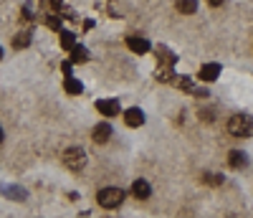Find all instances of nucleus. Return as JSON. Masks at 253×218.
Instances as JSON below:
<instances>
[{
  "label": "nucleus",
  "instance_id": "f257e3e1",
  "mask_svg": "<svg viewBox=\"0 0 253 218\" xmlns=\"http://www.w3.org/2000/svg\"><path fill=\"white\" fill-rule=\"evenodd\" d=\"M124 198H126V193L122 190V188H101L99 193H96V203L101 206V208H117V206H122L124 203Z\"/></svg>",
  "mask_w": 253,
  "mask_h": 218
},
{
  "label": "nucleus",
  "instance_id": "f03ea898",
  "mask_svg": "<svg viewBox=\"0 0 253 218\" xmlns=\"http://www.w3.org/2000/svg\"><path fill=\"white\" fill-rule=\"evenodd\" d=\"M253 129V119L248 114H233L228 119V132L233 137H248Z\"/></svg>",
  "mask_w": 253,
  "mask_h": 218
},
{
  "label": "nucleus",
  "instance_id": "7ed1b4c3",
  "mask_svg": "<svg viewBox=\"0 0 253 218\" xmlns=\"http://www.w3.org/2000/svg\"><path fill=\"white\" fill-rule=\"evenodd\" d=\"M63 165H66L69 170H81L84 165H86V152H84L81 147H69V150H63V155H61Z\"/></svg>",
  "mask_w": 253,
  "mask_h": 218
},
{
  "label": "nucleus",
  "instance_id": "20e7f679",
  "mask_svg": "<svg viewBox=\"0 0 253 218\" xmlns=\"http://www.w3.org/2000/svg\"><path fill=\"white\" fill-rule=\"evenodd\" d=\"M126 49H129L132 54H147L150 51V41L142 38V36H126Z\"/></svg>",
  "mask_w": 253,
  "mask_h": 218
},
{
  "label": "nucleus",
  "instance_id": "39448f33",
  "mask_svg": "<svg viewBox=\"0 0 253 218\" xmlns=\"http://www.w3.org/2000/svg\"><path fill=\"white\" fill-rule=\"evenodd\" d=\"M96 109L101 112V117H117L119 114V102L117 99H99Z\"/></svg>",
  "mask_w": 253,
  "mask_h": 218
},
{
  "label": "nucleus",
  "instance_id": "423d86ee",
  "mask_svg": "<svg viewBox=\"0 0 253 218\" xmlns=\"http://www.w3.org/2000/svg\"><path fill=\"white\" fill-rule=\"evenodd\" d=\"M218 76H220V63H203L198 74L200 81H215Z\"/></svg>",
  "mask_w": 253,
  "mask_h": 218
},
{
  "label": "nucleus",
  "instance_id": "0eeeda50",
  "mask_svg": "<svg viewBox=\"0 0 253 218\" xmlns=\"http://www.w3.org/2000/svg\"><path fill=\"white\" fill-rule=\"evenodd\" d=\"M124 122L129 124V127H142L144 124V112H142L139 107H129L124 112Z\"/></svg>",
  "mask_w": 253,
  "mask_h": 218
},
{
  "label": "nucleus",
  "instance_id": "6e6552de",
  "mask_svg": "<svg viewBox=\"0 0 253 218\" xmlns=\"http://www.w3.org/2000/svg\"><path fill=\"white\" fill-rule=\"evenodd\" d=\"M0 193L8 195L10 201H26V198H28L26 188H20V185H5V188H0Z\"/></svg>",
  "mask_w": 253,
  "mask_h": 218
},
{
  "label": "nucleus",
  "instance_id": "1a4fd4ad",
  "mask_svg": "<svg viewBox=\"0 0 253 218\" xmlns=\"http://www.w3.org/2000/svg\"><path fill=\"white\" fill-rule=\"evenodd\" d=\"M132 193H134V198H139V201H144V198H150V193H152V188H150V183L147 180H134V185H132Z\"/></svg>",
  "mask_w": 253,
  "mask_h": 218
},
{
  "label": "nucleus",
  "instance_id": "9d476101",
  "mask_svg": "<svg viewBox=\"0 0 253 218\" xmlns=\"http://www.w3.org/2000/svg\"><path fill=\"white\" fill-rule=\"evenodd\" d=\"M109 137H112V124L101 122V124L94 127V142H107Z\"/></svg>",
  "mask_w": 253,
  "mask_h": 218
},
{
  "label": "nucleus",
  "instance_id": "9b49d317",
  "mask_svg": "<svg viewBox=\"0 0 253 218\" xmlns=\"http://www.w3.org/2000/svg\"><path fill=\"white\" fill-rule=\"evenodd\" d=\"M63 89H66V94L76 97V94L84 92V84H81L79 79H74V76H66V79H63Z\"/></svg>",
  "mask_w": 253,
  "mask_h": 218
},
{
  "label": "nucleus",
  "instance_id": "f8f14e48",
  "mask_svg": "<svg viewBox=\"0 0 253 218\" xmlns=\"http://www.w3.org/2000/svg\"><path fill=\"white\" fill-rule=\"evenodd\" d=\"M228 163H230V167L241 170V167H246V165H248V158H246V152H238V150H233V152L228 155Z\"/></svg>",
  "mask_w": 253,
  "mask_h": 218
},
{
  "label": "nucleus",
  "instance_id": "ddd939ff",
  "mask_svg": "<svg viewBox=\"0 0 253 218\" xmlns=\"http://www.w3.org/2000/svg\"><path fill=\"white\" fill-rule=\"evenodd\" d=\"M157 56H160V61L165 63V66H175V63H177V56H175L170 49H165V46L157 49Z\"/></svg>",
  "mask_w": 253,
  "mask_h": 218
},
{
  "label": "nucleus",
  "instance_id": "4468645a",
  "mask_svg": "<svg viewBox=\"0 0 253 218\" xmlns=\"http://www.w3.org/2000/svg\"><path fill=\"white\" fill-rule=\"evenodd\" d=\"M175 8H177L180 13H185V15H193V13L198 10V0H177Z\"/></svg>",
  "mask_w": 253,
  "mask_h": 218
},
{
  "label": "nucleus",
  "instance_id": "2eb2a0df",
  "mask_svg": "<svg viewBox=\"0 0 253 218\" xmlns=\"http://www.w3.org/2000/svg\"><path fill=\"white\" fill-rule=\"evenodd\" d=\"M84 61H89V51L84 46H74L71 49V63H84Z\"/></svg>",
  "mask_w": 253,
  "mask_h": 218
},
{
  "label": "nucleus",
  "instance_id": "dca6fc26",
  "mask_svg": "<svg viewBox=\"0 0 253 218\" xmlns=\"http://www.w3.org/2000/svg\"><path fill=\"white\" fill-rule=\"evenodd\" d=\"M28 43H31V33L28 31H23V33H18L15 38H13V49H28Z\"/></svg>",
  "mask_w": 253,
  "mask_h": 218
},
{
  "label": "nucleus",
  "instance_id": "f3484780",
  "mask_svg": "<svg viewBox=\"0 0 253 218\" xmlns=\"http://www.w3.org/2000/svg\"><path fill=\"white\" fill-rule=\"evenodd\" d=\"M61 46L66 49V51H71L76 46V36L71 31H61Z\"/></svg>",
  "mask_w": 253,
  "mask_h": 218
},
{
  "label": "nucleus",
  "instance_id": "a211bd4d",
  "mask_svg": "<svg viewBox=\"0 0 253 218\" xmlns=\"http://www.w3.org/2000/svg\"><path fill=\"white\" fill-rule=\"evenodd\" d=\"M172 84L177 86V89H185V92L193 89V81H190V76H177V79H172Z\"/></svg>",
  "mask_w": 253,
  "mask_h": 218
},
{
  "label": "nucleus",
  "instance_id": "6ab92c4d",
  "mask_svg": "<svg viewBox=\"0 0 253 218\" xmlns=\"http://www.w3.org/2000/svg\"><path fill=\"white\" fill-rule=\"evenodd\" d=\"M46 26L61 33V15H46Z\"/></svg>",
  "mask_w": 253,
  "mask_h": 218
},
{
  "label": "nucleus",
  "instance_id": "aec40b11",
  "mask_svg": "<svg viewBox=\"0 0 253 218\" xmlns=\"http://www.w3.org/2000/svg\"><path fill=\"white\" fill-rule=\"evenodd\" d=\"M23 18H26V20H33V5H31V3L23 5Z\"/></svg>",
  "mask_w": 253,
  "mask_h": 218
},
{
  "label": "nucleus",
  "instance_id": "412c9836",
  "mask_svg": "<svg viewBox=\"0 0 253 218\" xmlns=\"http://www.w3.org/2000/svg\"><path fill=\"white\" fill-rule=\"evenodd\" d=\"M61 69L66 71V76H71V61H63V63H61Z\"/></svg>",
  "mask_w": 253,
  "mask_h": 218
},
{
  "label": "nucleus",
  "instance_id": "4be33fe9",
  "mask_svg": "<svg viewBox=\"0 0 253 218\" xmlns=\"http://www.w3.org/2000/svg\"><path fill=\"white\" fill-rule=\"evenodd\" d=\"M208 183H213V185H218V183H220V175H208Z\"/></svg>",
  "mask_w": 253,
  "mask_h": 218
},
{
  "label": "nucleus",
  "instance_id": "5701e85b",
  "mask_svg": "<svg viewBox=\"0 0 253 218\" xmlns=\"http://www.w3.org/2000/svg\"><path fill=\"white\" fill-rule=\"evenodd\" d=\"M208 3L213 5V8H218V5H223V0H208Z\"/></svg>",
  "mask_w": 253,
  "mask_h": 218
},
{
  "label": "nucleus",
  "instance_id": "b1692460",
  "mask_svg": "<svg viewBox=\"0 0 253 218\" xmlns=\"http://www.w3.org/2000/svg\"><path fill=\"white\" fill-rule=\"evenodd\" d=\"M0 145H3V129H0Z\"/></svg>",
  "mask_w": 253,
  "mask_h": 218
},
{
  "label": "nucleus",
  "instance_id": "393cba45",
  "mask_svg": "<svg viewBox=\"0 0 253 218\" xmlns=\"http://www.w3.org/2000/svg\"><path fill=\"white\" fill-rule=\"evenodd\" d=\"M0 58H3V46H0Z\"/></svg>",
  "mask_w": 253,
  "mask_h": 218
}]
</instances>
